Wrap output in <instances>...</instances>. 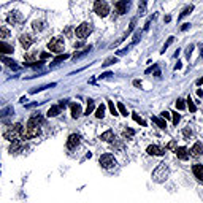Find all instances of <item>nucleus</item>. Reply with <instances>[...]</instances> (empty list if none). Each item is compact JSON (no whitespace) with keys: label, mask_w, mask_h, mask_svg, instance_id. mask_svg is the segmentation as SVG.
<instances>
[{"label":"nucleus","mask_w":203,"mask_h":203,"mask_svg":"<svg viewBox=\"0 0 203 203\" xmlns=\"http://www.w3.org/2000/svg\"><path fill=\"white\" fill-rule=\"evenodd\" d=\"M168 167L165 164H159V167L152 171V181H156V183H165L168 180Z\"/></svg>","instance_id":"obj_1"},{"label":"nucleus","mask_w":203,"mask_h":203,"mask_svg":"<svg viewBox=\"0 0 203 203\" xmlns=\"http://www.w3.org/2000/svg\"><path fill=\"white\" fill-rule=\"evenodd\" d=\"M40 133H41L40 125H34V124L27 122V125H25L24 129H22V132H21V140H30V138L38 137Z\"/></svg>","instance_id":"obj_2"},{"label":"nucleus","mask_w":203,"mask_h":203,"mask_svg":"<svg viewBox=\"0 0 203 203\" xmlns=\"http://www.w3.org/2000/svg\"><path fill=\"white\" fill-rule=\"evenodd\" d=\"M64 48H65V43L60 37H54V38H51V41L48 43V49L51 51V53H64Z\"/></svg>","instance_id":"obj_3"},{"label":"nucleus","mask_w":203,"mask_h":203,"mask_svg":"<svg viewBox=\"0 0 203 203\" xmlns=\"http://www.w3.org/2000/svg\"><path fill=\"white\" fill-rule=\"evenodd\" d=\"M94 11H95L98 16L105 18V16H108V13H110V5L105 2V0H97V2L94 3Z\"/></svg>","instance_id":"obj_4"},{"label":"nucleus","mask_w":203,"mask_h":203,"mask_svg":"<svg viewBox=\"0 0 203 203\" xmlns=\"http://www.w3.org/2000/svg\"><path fill=\"white\" fill-rule=\"evenodd\" d=\"M91 32H92V25L89 24V22H83L81 25H78L76 27V37L78 38H86V37H89L91 35Z\"/></svg>","instance_id":"obj_5"},{"label":"nucleus","mask_w":203,"mask_h":203,"mask_svg":"<svg viewBox=\"0 0 203 203\" xmlns=\"http://www.w3.org/2000/svg\"><path fill=\"white\" fill-rule=\"evenodd\" d=\"M100 165L103 167V168H113L116 167V159L113 154H103V156H100Z\"/></svg>","instance_id":"obj_6"},{"label":"nucleus","mask_w":203,"mask_h":203,"mask_svg":"<svg viewBox=\"0 0 203 203\" xmlns=\"http://www.w3.org/2000/svg\"><path fill=\"white\" fill-rule=\"evenodd\" d=\"M116 11L119 14H125L127 11H129V7H130V0H117L116 2Z\"/></svg>","instance_id":"obj_7"},{"label":"nucleus","mask_w":203,"mask_h":203,"mask_svg":"<svg viewBox=\"0 0 203 203\" xmlns=\"http://www.w3.org/2000/svg\"><path fill=\"white\" fill-rule=\"evenodd\" d=\"M146 152H148L149 156H164L165 154V149L160 148V146H157V144H151V146H148Z\"/></svg>","instance_id":"obj_8"},{"label":"nucleus","mask_w":203,"mask_h":203,"mask_svg":"<svg viewBox=\"0 0 203 203\" xmlns=\"http://www.w3.org/2000/svg\"><path fill=\"white\" fill-rule=\"evenodd\" d=\"M80 141H81V137H80L78 133H71V135L68 137V140H67V148H68V149H75L76 146L80 144Z\"/></svg>","instance_id":"obj_9"},{"label":"nucleus","mask_w":203,"mask_h":203,"mask_svg":"<svg viewBox=\"0 0 203 203\" xmlns=\"http://www.w3.org/2000/svg\"><path fill=\"white\" fill-rule=\"evenodd\" d=\"M174 152H176L178 159H181V160H187V159H189V149H187V148H184V146L176 148V149H174Z\"/></svg>","instance_id":"obj_10"},{"label":"nucleus","mask_w":203,"mask_h":203,"mask_svg":"<svg viewBox=\"0 0 203 203\" xmlns=\"http://www.w3.org/2000/svg\"><path fill=\"white\" fill-rule=\"evenodd\" d=\"M19 43L22 44V48H30L32 46V43H34V38L30 37V35H27V34H22L21 37H19Z\"/></svg>","instance_id":"obj_11"},{"label":"nucleus","mask_w":203,"mask_h":203,"mask_svg":"<svg viewBox=\"0 0 203 203\" xmlns=\"http://www.w3.org/2000/svg\"><path fill=\"white\" fill-rule=\"evenodd\" d=\"M201 152H203V146H201V143H195L192 148H190V151H189V154L192 156V157H198V156H201Z\"/></svg>","instance_id":"obj_12"},{"label":"nucleus","mask_w":203,"mask_h":203,"mask_svg":"<svg viewBox=\"0 0 203 203\" xmlns=\"http://www.w3.org/2000/svg\"><path fill=\"white\" fill-rule=\"evenodd\" d=\"M13 46L8 44V43H3V41H0V54L5 56V54H13Z\"/></svg>","instance_id":"obj_13"},{"label":"nucleus","mask_w":203,"mask_h":203,"mask_svg":"<svg viewBox=\"0 0 203 203\" xmlns=\"http://www.w3.org/2000/svg\"><path fill=\"white\" fill-rule=\"evenodd\" d=\"M43 116L40 114V113H34L32 116H30V119H29V124H34V125H41L43 124Z\"/></svg>","instance_id":"obj_14"},{"label":"nucleus","mask_w":203,"mask_h":203,"mask_svg":"<svg viewBox=\"0 0 203 203\" xmlns=\"http://www.w3.org/2000/svg\"><path fill=\"white\" fill-rule=\"evenodd\" d=\"M192 171H194V174H195V178H197L198 181H203V165H200V164L194 165Z\"/></svg>","instance_id":"obj_15"},{"label":"nucleus","mask_w":203,"mask_h":203,"mask_svg":"<svg viewBox=\"0 0 203 203\" xmlns=\"http://www.w3.org/2000/svg\"><path fill=\"white\" fill-rule=\"evenodd\" d=\"M81 113H83V111H81V105H80V103H73V105H71V117H73V119H78V117L81 116Z\"/></svg>","instance_id":"obj_16"},{"label":"nucleus","mask_w":203,"mask_h":203,"mask_svg":"<svg viewBox=\"0 0 203 203\" xmlns=\"http://www.w3.org/2000/svg\"><path fill=\"white\" fill-rule=\"evenodd\" d=\"M0 60H2L3 64H7L10 68H13V70H18L19 67L16 65V62L13 60V59H10V57H7V56H2V54H0Z\"/></svg>","instance_id":"obj_17"},{"label":"nucleus","mask_w":203,"mask_h":203,"mask_svg":"<svg viewBox=\"0 0 203 203\" xmlns=\"http://www.w3.org/2000/svg\"><path fill=\"white\" fill-rule=\"evenodd\" d=\"M103 141H108V143H113L114 140H116V137H114V133H113V130H107V132H103L102 133V137H100Z\"/></svg>","instance_id":"obj_18"},{"label":"nucleus","mask_w":203,"mask_h":203,"mask_svg":"<svg viewBox=\"0 0 203 203\" xmlns=\"http://www.w3.org/2000/svg\"><path fill=\"white\" fill-rule=\"evenodd\" d=\"M11 114H14V108L13 107H7L3 110H0V119H7Z\"/></svg>","instance_id":"obj_19"},{"label":"nucleus","mask_w":203,"mask_h":203,"mask_svg":"<svg viewBox=\"0 0 203 203\" xmlns=\"http://www.w3.org/2000/svg\"><path fill=\"white\" fill-rule=\"evenodd\" d=\"M24 146L21 144V141H14V143H11V146H10V152L11 154H18V152L22 149Z\"/></svg>","instance_id":"obj_20"},{"label":"nucleus","mask_w":203,"mask_h":203,"mask_svg":"<svg viewBox=\"0 0 203 203\" xmlns=\"http://www.w3.org/2000/svg\"><path fill=\"white\" fill-rule=\"evenodd\" d=\"M59 113H60V107H59V105H53V107L48 110V116H49V117H54V116H57Z\"/></svg>","instance_id":"obj_21"},{"label":"nucleus","mask_w":203,"mask_h":203,"mask_svg":"<svg viewBox=\"0 0 203 203\" xmlns=\"http://www.w3.org/2000/svg\"><path fill=\"white\" fill-rule=\"evenodd\" d=\"M54 86H56V83H51V84H44V86H40V87H34V89L30 91V94H35V92H41V91H44V89L54 87Z\"/></svg>","instance_id":"obj_22"},{"label":"nucleus","mask_w":203,"mask_h":203,"mask_svg":"<svg viewBox=\"0 0 203 203\" xmlns=\"http://www.w3.org/2000/svg\"><path fill=\"white\" fill-rule=\"evenodd\" d=\"M152 122H156L160 129H165L167 127V122H165V119H162V117H157V116H152Z\"/></svg>","instance_id":"obj_23"},{"label":"nucleus","mask_w":203,"mask_h":203,"mask_svg":"<svg viewBox=\"0 0 203 203\" xmlns=\"http://www.w3.org/2000/svg\"><path fill=\"white\" fill-rule=\"evenodd\" d=\"M91 49H92V46H91V44H89V46H86V48H84V49L81 51V53H78V54H75V56H73V59L76 60V59H80V57H83V56H86V54L89 53V51H91Z\"/></svg>","instance_id":"obj_24"},{"label":"nucleus","mask_w":203,"mask_h":203,"mask_svg":"<svg viewBox=\"0 0 203 203\" xmlns=\"http://www.w3.org/2000/svg\"><path fill=\"white\" fill-rule=\"evenodd\" d=\"M146 7H148V0H140L138 13H140V14H144V13H146Z\"/></svg>","instance_id":"obj_25"},{"label":"nucleus","mask_w":203,"mask_h":203,"mask_svg":"<svg viewBox=\"0 0 203 203\" xmlns=\"http://www.w3.org/2000/svg\"><path fill=\"white\" fill-rule=\"evenodd\" d=\"M95 116H97L98 119L105 116V105H103V103H102V105H100V107L95 110Z\"/></svg>","instance_id":"obj_26"},{"label":"nucleus","mask_w":203,"mask_h":203,"mask_svg":"<svg viewBox=\"0 0 203 203\" xmlns=\"http://www.w3.org/2000/svg\"><path fill=\"white\" fill-rule=\"evenodd\" d=\"M192 11H194V5H189V7H186V8L183 10V13L180 14V19H181V18H184V16H187V14H190Z\"/></svg>","instance_id":"obj_27"},{"label":"nucleus","mask_w":203,"mask_h":203,"mask_svg":"<svg viewBox=\"0 0 203 203\" xmlns=\"http://www.w3.org/2000/svg\"><path fill=\"white\" fill-rule=\"evenodd\" d=\"M68 57H70L68 54H60V56H57V57L53 60V65H57L59 62H64V60H65V59H68Z\"/></svg>","instance_id":"obj_28"},{"label":"nucleus","mask_w":203,"mask_h":203,"mask_svg":"<svg viewBox=\"0 0 203 203\" xmlns=\"http://www.w3.org/2000/svg\"><path fill=\"white\" fill-rule=\"evenodd\" d=\"M8 37H10L8 27H0V38H8Z\"/></svg>","instance_id":"obj_29"},{"label":"nucleus","mask_w":203,"mask_h":203,"mask_svg":"<svg viewBox=\"0 0 203 203\" xmlns=\"http://www.w3.org/2000/svg\"><path fill=\"white\" fill-rule=\"evenodd\" d=\"M94 108H95V105H94V100H89V102H87V108H86V114L89 116V114L94 111Z\"/></svg>","instance_id":"obj_30"},{"label":"nucleus","mask_w":203,"mask_h":203,"mask_svg":"<svg viewBox=\"0 0 203 203\" xmlns=\"http://www.w3.org/2000/svg\"><path fill=\"white\" fill-rule=\"evenodd\" d=\"M132 117H133V121H135V122H138L140 125H143V127L146 125V122H144V121H143V119H141V117L137 114V113H133V114H132Z\"/></svg>","instance_id":"obj_31"},{"label":"nucleus","mask_w":203,"mask_h":203,"mask_svg":"<svg viewBox=\"0 0 203 203\" xmlns=\"http://www.w3.org/2000/svg\"><path fill=\"white\" fill-rule=\"evenodd\" d=\"M176 108H178V110H184V108H186V103H184L183 98H178V100H176Z\"/></svg>","instance_id":"obj_32"},{"label":"nucleus","mask_w":203,"mask_h":203,"mask_svg":"<svg viewBox=\"0 0 203 203\" xmlns=\"http://www.w3.org/2000/svg\"><path fill=\"white\" fill-rule=\"evenodd\" d=\"M133 135H135V132H133L132 129H125V130H124V138H127V140L132 138Z\"/></svg>","instance_id":"obj_33"},{"label":"nucleus","mask_w":203,"mask_h":203,"mask_svg":"<svg viewBox=\"0 0 203 203\" xmlns=\"http://www.w3.org/2000/svg\"><path fill=\"white\" fill-rule=\"evenodd\" d=\"M187 107H189V110H190L192 113H195V111H197V107L194 105V102H192V98H190V97L187 98Z\"/></svg>","instance_id":"obj_34"},{"label":"nucleus","mask_w":203,"mask_h":203,"mask_svg":"<svg viewBox=\"0 0 203 203\" xmlns=\"http://www.w3.org/2000/svg\"><path fill=\"white\" fill-rule=\"evenodd\" d=\"M117 62V57H110V59H107L105 60V64H102L103 67H108V65H111V64H116Z\"/></svg>","instance_id":"obj_35"},{"label":"nucleus","mask_w":203,"mask_h":203,"mask_svg":"<svg viewBox=\"0 0 203 203\" xmlns=\"http://www.w3.org/2000/svg\"><path fill=\"white\" fill-rule=\"evenodd\" d=\"M117 110L121 111V114H122V116H127V108L124 107V103H121V102L117 103Z\"/></svg>","instance_id":"obj_36"},{"label":"nucleus","mask_w":203,"mask_h":203,"mask_svg":"<svg viewBox=\"0 0 203 203\" xmlns=\"http://www.w3.org/2000/svg\"><path fill=\"white\" fill-rule=\"evenodd\" d=\"M108 108H110V111H111V114H114V116H117V110H116V107H114V103H113V102H108Z\"/></svg>","instance_id":"obj_37"},{"label":"nucleus","mask_w":203,"mask_h":203,"mask_svg":"<svg viewBox=\"0 0 203 203\" xmlns=\"http://www.w3.org/2000/svg\"><path fill=\"white\" fill-rule=\"evenodd\" d=\"M19 19H21V16H18L16 13H14V14H10V18H8V21H10V22H13V24H14L16 21H19Z\"/></svg>","instance_id":"obj_38"},{"label":"nucleus","mask_w":203,"mask_h":203,"mask_svg":"<svg viewBox=\"0 0 203 203\" xmlns=\"http://www.w3.org/2000/svg\"><path fill=\"white\" fill-rule=\"evenodd\" d=\"M171 43H173V37H170V38L167 40V43H165V44H164V48H162V53H165V49H167Z\"/></svg>","instance_id":"obj_39"},{"label":"nucleus","mask_w":203,"mask_h":203,"mask_svg":"<svg viewBox=\"0 0 203 203\" xmlns=\"http://www.w3.org/2000/svg\"><path fill=\"white\" fill-rule=\"evenodd\" d=\"M34 29H35V30H41V29H43V22L35 21V22H34Z\"/></svg>","instance_id":"obj_40"},{"label":"nucleus","mask_w":203,"mask_h":203,"mask_svg":"<svg viewBox=\"0 0 203 203\" xmlns=\"http://www.w3.org/2000/svg\"><path fill=\"white\" fill-rule=\"evenodd\" d=\"M171 114H173V124L176 125L178 122H180V119H181V116H180V114H178V113H171Z\"/></svg>","instance_id":"obj_41"},{"label":"nucleus","mask_w":203,"mask_h":203,"mask_svg":"<svg viewBox=\"0 0 203 203\" xmlns=\"http://www.w3.org/2000/svg\"><path fill=\"white\" fill-rule=\"evenodd\" d=\"M111 75H113L111 71H107V73H102V76H100V78H102V80H103V78H110Z\"/></svg>","instance_id":"obj_42"},{"label":"nucleus","mask_w":203,"mask_h":203,"mask_svg":"<svg viewBox=\"0 0 203 203\" xmlns=\"http://www.w3.org/2000/svg\"><path fill=\"white\" fill-rule=\"evenodd\" d=\"M162 119H170V113H168V111H164V113H162Z\"/></svg>","instance_id":"obj_43"},{"label":"nucleus","mask_w":203,"mask_h":203,"mask_svg":"<svg viewBox=\"0 0 203 203\" xmlns=\"http://www.w3.org/2000/svg\"><path fill=\"white\" fill-rule=\"evenodd\" d=\"M59 107H60V110H62V108H65V107H67V100H60Z\"/></svg>","instance_id":"obj_44"},{"label":"nucleus","mask_w":203,"mask_h":203,"mask_svg":"<svg viewBox=\"0 0 203 203\" xmlns=\"http://www.w3.org/2000/svg\"><path fill=\"white\" fill-rule=\"evenodd\" d=\"M127 51H129V46H127V48H124V49H121L117 54H119V56H122V54H125V53H127Z\"/></svg>","instance_id":"obj_45"},{"label":"nucleus","mask_w":203,"mask_h":203,"mask_svg":"<svg viewBox=\"0 0 203 203\" xmlns=\"http://www.w3.org/2000/svg\"><path fill=\"white\" fill-rule=\"evenodd\" d=\"M189 27H190V24H189V22H187V24H183V27H181V30H187Z\"/></svg>","instance_id":"obj_46"},{"label":"nucleus","mask_w":203,"mask_h":203,"mask_svg":"<svg viewBox=\"0 0 203 203\" xmlns=\"http://www.w3.org/2000/svg\"><path fill=\"white\" fill-rule=\"evenodd\" d=\"M49 57V53H43L41 54V60H44V59H48Z\"/></svg>","instance_id":"obj_47"},{"label":"nucleus","mask_w":203,"mask_h":203,"mask_svg":"<svg viewBox=\"0 0 203 203\" xmlns=\"http://www.w3.org/2000/svg\"><path fill=\"white\" fill-rule=\"evenodd\" d=\"M192 49H194V46H192V44H190V46H189V48H187V56H190V53H192Z\"/></svg>","instance_id":"obj_48"},{"label":"nucleus","mask_w":203,"mask_h":203,"mask_svg":"<svg viewBox=\"0 0 203 203\" xmlns=\"http://www.w3.org/2000/svg\"><path fill=\"white\" fill-rule=\"evenodd\" d=\"M168 148H170V149H173V148H176V143H174V141H171V143L168 144Z\"/></svg>","instance_id":"obj_49"},{"label":"nucleus","mask_w":203,"mask_h":203,"mask_svg":"<svg viewBox=\"0 0 203 203\" xmlns=\"http://www.w3.org/2000/svg\"><path fill=\"white\" fill-rule=\"evenodd\" d=\"M180 68H181V62H178L176 67H174V70H180Z\"/></svg>","instance_id":"obj_50"},{"label":"nucleus","mask_w":203,"mask_h":203,"mask_svg":"<svg viewBox=\"0 0 203 203\" xmlns=\"http://www.w3.org/2000/svg\"><path fill=\"white\" fill-rule=\"evenodd\" d=\"M184 135H186V137H189V135H192V132H189V130H184Z\"/></svg>","instance_id":"obj_51"},{"label":"nucleus","mask_w":203,"mask_h":203,"mask_svg":"<svg viewBox=\"0 0 203 203\" xmlns=\"http://www.w3.org/2000/svg\"><path fill=\"white\" fill-rule=\"evenodd\" d=\"M197 84H198V86H200V84H203V78H200V80L197 81Z\"/></svg>","instance_id":"obj_52"}]
</instances>
